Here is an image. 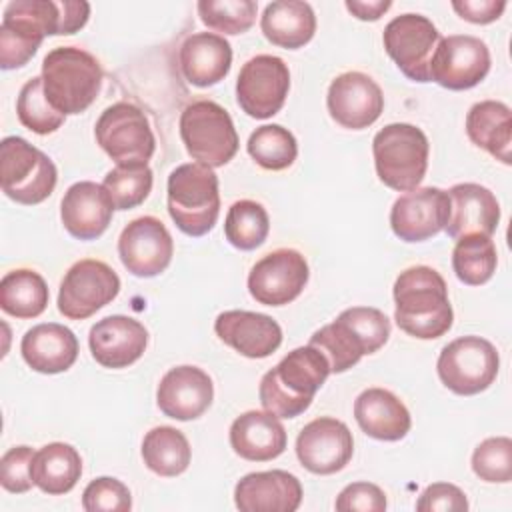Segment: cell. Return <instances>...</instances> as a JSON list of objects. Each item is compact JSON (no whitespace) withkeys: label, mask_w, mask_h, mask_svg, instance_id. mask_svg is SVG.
I'll return each mask as SVG.
<instances>
[{"label":"cell","mask_w":512,"mask_h":512,"mask_svg":"<svg viewBox=\"0 0 512 512\" xmlns=\"http://www.w3.org/2000/svg\"><path fill=\"white\" fill-rule=\"evenodd\" d=\"M394 320L420 340H434L452 328L454 312L444 278L430 266H412L394 282Z\"/></svg>","instance_id":"cell-1"},{"label":"cell","mask_w":512,"mask_h":512,"mask_svg":"<svg viewBox=\"0 0 512 512\" xmlns=\"http://www.w3.org/2000/svg\"><path fill=\"white\" fill-rule=\"evenodd\" d=\"M328 374L330 364L318 348L310 344L294 348L262 376L260 404L278 418H296L310 408Z\"/></svg>","instance_id":"cell-2"},{"label":"cell","mask_w":512,"mask_h":512,"mask_svg":"<svg viewBox=\"0 0 512 512\" xmlns=\"http://www.w3.org/2000/svg\"><path fill=\"white\" fill-rule=\"evenodd\" d=\"M390 336L388 316L372 306H352L338 314V318L310 336V346L318 348L330 372L340 374L360 362L364 354L380 350Z\"/></svg>","instance_id":"cell-3"},{"label":"cell","mask_w":512,"mask_h":512,"mask_svg":"<svg viewBox=\"0 0 512 512\" xmlns=\"http://www.w3.org/2000/svg\"><path fill=\"white\" fill-rule=\"evenodd\" d=\"M42 82L46 98L58 112L80 114L100 94L102 68L90 52L58 46L42 60Z\"/></svg>","instance_id":"cell-4"},{"label":"cell","mask_w":512,"mask_h":512,"mask_svg":"<svg viewBox=\"0 0 512 512\" xmlns=\"http://www.w3.org/2000/svg\"><path fill=\"white\" fill-rule=\"evenodd\" d=\"M168 214L180 232L198 238L208 234L220 214L218 176L212 168L188 162L176 166L166 184Z\"/></svg>","instance_id":"cell-5"},{"label":"cell","mask_w":512,"mask_h":512,"mask_svg":"<svg viewBox=\"0 0 512 512\" xmlns=\"http://www.w3.org/2000/svg\"><path fill=\"white\" fill-rule=\"evenodd\" d=\"M428 138L406 122L384 126L372 140L376 174L382 184L398 192H410L420 186L428 170Z\"/></svg>","instance_id":"cell-6"},{"label":"cell","mask_w":512,"mask_h":512,"mask_svg":"<svg viewBox=\"0 0 512 512\" xmlns=\"http://www.w3.org/2000/svg\"><path fill=\"white\" fill-rule=\"evenodd\" d=\"M180 138L186 152L208 168L228 164L238 152V134L226 108L196 100L180 114Z\"/></svg>","instance_id":"cell-7"},{"label":"cell","mask_w":512,"mask_h":512,"mask_svg":"<svg viewBox=\"0 0 512 512\" xmlns=\"http://www.w3.org/2000/svg\"><path fill=\"white\" fill-rule=\"evenodd\" d=\"M2 192L24 206L44 202L56 188L54 162L20 136H6L0 144Z\"/></svg>","instance_id":"cell-8"},{"label":"cell","mask_w":512,"mask_h":512,"mask_svg":"<svg viewBox=\"0 0 512 512\" xmlns=\"http://www.w3.org/2000/svg\"><path fill=\"white\" fill-rule=\"evenodd\" d=\"M436 368L448 390L460 396H474L496 380L500 356L492 342L470 334L448 342L438 356Z\"/></svg>","instance_id":"cell-9"},{"label":"cell","mask_w":512,"mask_h":512,"mask_svg":"<svg viewBox=\"0 0 512 512\" xmlns=\"http://www.w3.org/2000/svg\"><path fill=\"white\" fill-rule=\"evenodd\" d=\"M94 136L98 146L116 164H148L156 148L146 114L132 102H116L108 106L96 120Z\"/></svg>","instance_id":"cell-10"},{"label":"cell","mask_w":512,"mask_h":512,"mask_svg":"<svg viewBox=\"0 0 512 512\" xmlns=\"http://www.w3.org/2000/svg\"><path fill=\"white\" fill-rule=\"evenodd\" d=\"M118 292L120 278L106 262L94 258L78 260L60 282L58 310L70 320H84L112 302Z\"/></svg>","instance_id":"cell-11"},{"label":"cell","mask_w":512,"mask_h":512,"mask_svg":"<svg viewBox=\"0 0 512 512\" xmlns=\"http://www.w3.org/2000/svg\"><path fill=\"white\" fill-rule=\"evenodd\" d=\"M440 38L432 20L412 12L392 18L382 34L386 54L414 82H430L428 68Z\"/></svg>","instance_id":"cell-12"},{"label":"cell","mask_w":512,"mask_h":512,"mask_svg":"<svg viewBox=\"0 0 512 512\" xmlns=\"http://www.w3.org/2000/svg\"><path fill=\"white\" fill-rule=\"evenodd\" d=\"M290 90V72L282 58L258 54L250 58L236 80L238 106L256 120L280 112Z\"/></svg>","instance_id":"cell-13"},{"label":"cell","mask_w":512,"mask_h":512,"mask_svg":"<svg viewBox=\"0 0 512 512\" xmlns=\"http://www.w3.org/2000/svg\"><path fill=\"white\" fill-rule=\"evenodd\" d=\"M490 72V50L484 40L470 34L440 38L428 68L430 80L448 90H468Z\"/></svg>","instance_id":"cell-14"},{"label":"cell","mask_w":512,"mask_h":512,"mask_svg":"<svg viewBox=\"0 0 512 512\" xmlns=\"http://www.w3.org/2000/svg\"><path fill=\"white\" fill-rule=\"evenodd\" d=\"M308 276V262L298 250L278 248L252 266L248 292L258 304L284 306L302 294Z\"/></svg>","instance_id":"cell-15"},{"label":"cell","mask_w":512,"mask_h":512,"mask_svg":"<svg viewBox=\"0 0 512 512\" xmlns=\"http://www.w3.org/2000/svg\"><path fill=\"white\" fill-rule=\"evenodd\" d=\"M174 254V240L156 216H140L128 222L118 238V256L124 268L138 278L162 274Z\"/></svg>","instance_id":"cell-16"},{"label":"cell","mask_w":512,"mask_h":512,"mask_svg":"<svg viewBox=\"0 0 512 512\" xmlns=\"http://www.w3.org/2000/svg\"><path fill=\"white\" fill-rule=\"evenodd\" d=\"M354 440L350 428L332 416H320L308 422L296 438V456L300 464L320 476L340 472L352 458Z\"/></svg>","instance_id":"cell-17"},{"label":"cell","mask_w":512,"mask_h":512,"mask_svg":"<svg viewBox=\"0 0 512 512\" xmlns=\"http://www.w3.org/2000/svg\"><path fill=\"white\" fill-rule=\"evenodd\" d=\"M450 212L446 190L414 188L392 204L390 228L404 242H424L444 230Z\"/></svg>","instance_id":"cell-18"},{"label":"cell","mask_w":512,"mask_h":512,"mask_svg":"<svg viewBox=\"0 0 512 512\" xmlns=\"http://www.w3.org/2000/svg\"><path fill=\"white\" fill-rule=\"evenodd\" d=\"M326 106L336 124L350 130L372 126L384 110L380 86L364 72H344L330 82Z\"/></svg>","instance_id":"cell-19"},{"label":"cell","mask_w":512,"mask_h":512,"mask_svg":"<svg viewBox=\"0 0 512 512\" xmlns=\"http://www.w3.org/2000/svg\"><path fill=\"white\" fill-rule=\"evenodd\" d=\"M212 378L198 366L170 368L156 390V404L168 418L188 422L200 418L212 404Z\"/></svg>","instance_id":"cell-20"},{"label":"cell","mask_w":512,"mask_h":512,"mask_svg":"<svg viewBox=\"0 0 512 512\" xmlns=\"http://www.w3.org/2000/svg\"><path fill=\"white\" fill-rule=\"evenodd\" d=\"M148 330L130 316L112 314L98 320L88 334L92 358L104 368H126L146 350Z\"/></svg>","instance_id":"cell-21"},{"label":"cell","mask_w":512,"mask_h":512,"mask_svg":"<svg viewBox=\"0 0 512 512\" xmlns=\"http://www.w3.org/2000/svg\"><path fill=\"white\" fill-rule=\"evenodd\" d=\"M216 336L246 358H266L282 344L280 324L260 312L226 310L214 322Z\"/></svg>","instance_id":"cell-22"},{"label":"cell","mask_w":512,"mask_h":512,"mask_svg":"<svg viewBox=\"0 0 512 512\" xmlns=\"http://www.w3.org/2000/svg\"><path fill=\"white\" fill-rule=\"evenodd\" d=\"M114 210L106 188L90 180L72 184L60 202L62 224L78 240H96L102 236L112 222Z\"/></svg>","instance_id":"cell-23"},{"label":"cell","mask_w":512,"mask_h":512,"mask_svg":"<svg viewBox=\"0 0 512 512\" xmlns=\"http://www.w3.org/2000/svg\"><path fill=\"white\" fill-rule=\"evenodd\" d=\"M300 502L302 484L286 470L250 472L234 488V504L242 512H294Z\"/></svg>","instance_id":"cell-24"},{"label":"cell","mask_w":512,"mask_h":512,"mask_svg":"<svg viewBox=\"0 0 512 512\" xmlns=\"http://www.w3.org/2000/svg\"><path fill=\"white\" fill-rule=\"evenodd\" d=\"M450 212L444 226L446 234L454 240L480 234L492 236L500 222V204L496 196L480 184L462 182L448 190Z\"/></svg>","instance_id":"cell-25"},{"label":"cell","mask_w":512,"mask_h":512,"mask_svg":"<svg viewBox=\"0 0 512 512\" xmlns=\"http://www.w3.org/2000/svg\"><path fill=\"white\" fill-rule=\"evenodd\" d=\"M46 30L38 16L36 0H14L4 8L0 24V68L14 70L36 54Z\"/></svg>","instance_id":"cell-26"},{"label":"cell","mask_w":512,"mask_h":512,"mask_svg":"<svg viewBox=\"0 0 512 512\" xmlns=\"http://www.w3.org/2000/svg\"><path fill=\"white\" fill-rule=\"evenodd\" d=\"M182 76L198 88H208L224 80L232 66L230 42L214 32L190 34L178 52Z\"/></svg>","instance_id":"cell-27"},{"label":"cell","mask_w":512,"mask_h":512,"mask_svg":"<svg viewBox=\"0 0 512 512\" xmlns=\"http://www.w3.org/2000/svg\"><path fill=\"white\" fill-rule=\"evenodd\" d=\"M24 362L40 374L66 372L78 358V340L70 328L56 322L32 326L20 342Z\"/></svg>","instance_id":"cell-28"},{"label":"cell","mask_w":512,"mask_h":512,"mask_svg":"<svg viewBox=\"0 0 512 512\" xmlns=\"http://www.w3.org/2000/svg\"><path fill=\"white\" fill-rule=\"evenodd\" d=\"M354 418L364 434L384 442L402 440L412 426L404 402L384 388H366L354 400Z\"/></svg>","instance_id":"cell-29"},{"label":"cell","mask_w":512,"mask_h":512,"mask_svg":"<svg viewBox=\"0 0 512 512\" xmlns=\"http://www.w3.org/2000/svg\"><path fill=\"white\" fill-rule=\"evenodd\" d=\"M230 446L244 460L268 462L286 450V430L278 416L248 410L232 422Z\"/></svg>","instance_id":"cell-30"},{"label":"cell","mask_w":512,"mask_h":512,"mask_svg":"<svg viewBox=\"0 0 512 512\" xmlns=\"http://www.w3.org/2000/svg\"><path fill=\"white\" fill-rule=\"evenodd\" d=\"M260 28L266 40L274 46L296 50L312 40L316 32V16L308 2L276 0L264 8Z\"/></svg>","instance_id":"cell-31"},{"label":"cell","mask_w":512,"mask_h":512,"mask_svg":"<svg viewBox=\"0 0 512 512\" xmlns=\"http://www.w3.org/2000/svg\"><path fill=\"white\" fill-rule=\"evenodd\" d=\"M466 134L478 148L502 164H510L512 146V114L504 102L482 100L466 114Z\"/></svg>","instance_id":"cell-32"},{"label":"cell","mask_w":512,"mask_h":512,"mask_svg":"<svg viewBox=\"0 0 512 512\" xmlns=\"http://www.w3.org/2000/svg\"><path fill=\"white\" fill-rule=\"evenodd\" d=\"M82 474L78 450L64 442L42 446L32 460V480L42 492L58 496L70 492Z\"/></svg>","instance_id":"cell-33"},{"label":"cell","mask_w":512,"mask_h":512,"mask_svg":"<svg viewBox=\"0 0 512 512\" xmlns=\"http://www.w3.org/2000/svg\"><path fill=\"white\" fill-rule=\"evenodd\" d=\"M46 280L30 268H16L0 280V308L14 318H36L48 306Z\"/></svg>","instance_id":"cell-34"},{"label":"cell","mask_w":512,"mask_h":512,"mask_svg":"<svg viewBox=\"0 0 512 512\" xmlns=\"http://www.w3.org/2000/svg\"><path fill=\"white\" fill-rule=\"evenodd\" d=\"M142 458L148 470L158 476L182 474L192 458L188 438L172 426H156L142 440Z\"/></svg>","instance_id":"cell-35"},{"label":"cell","mask_w":512,"mask_h":512,"mask_svg":"<svg viewBox=\"0 0 512 512\" xmlns=\"http://www.w3.org/2000/svg\"><path fill=\"white\" fill-rule=\"evenodd\" d=\"M498 252L490 236L470 234L456 240L452 250V268L460 282L468 286L486 284L496 272Z\"/></svg>","instance_id":"cell-36"},{"label":"cell","mask_w":512,"mask_h":512,"mask_svg":"<svg viewBox=\"0 0 512 512\" xmlns=\"http://www.w3.org/2000/svg\"><path fill=\"white\" fill-rule=\"evenodd\" d=\"M270 232V218L262 204L254 200H238L228 208L224 220V236L238 250H254L264 244Z\"/></svg>","instance_id":"cell-37"},{"label":"cell","mask_w":512,"mask_h":512,"mask_svg":"<svg viewBox=\"0 0 512 512\" xmlns=\"http://www.w3.org/2000/svg\"><path fill=\"white\" fill-rule=\"evenodd\" d=\"M252 160L264 170H284L298 156V142L294 134L280 124H264L256 128L246 144Z\"/></svg>","instance_id":"cell-38"},{"label":"cell","mask_w":512,"mask_h":512,"mask_svg":"<svg viewBox=\"0 0 512 512\" xmlns=\"http://www.w3.org/2000/svg\"><path fill=\"white\" fill-rule=\"evenodd\" d=\"M152 170L144 162L132 164H118L106 176L102 186L106 188L108 196L116 210H130L142 204L150 190H152Z\"/></svg>","instance_id":"cell-39"},{"label":"cell","mask_w":512,"mask_h":512,"mask_svg":"<svg viewBox=\"0 0 512 512\" xmlns=\"http://www.w3.org/2000/svg\"><path fill=\"white\" fill-rule=\"evenodd\" d=\"M16 114L24 128L34 134H52L64 124V114L58 112L44 94L42 76L30 78L18 94Z\"/></svg>","instance_id":"cell-40"},{"label":"cell","mask_w":512,"mask_h":512,"mask_svg":"<svg viewBox=\"0 0 512 512\" xmlns=\"http://www.w3.org/2000/svg\"><path fill=\"white\" fill-rule=\"evenodd\" d=\"M200 20L224 34H242L256 22L258 4L254 0H200L198 2Z\"/></svg>","instance_id":"cell-41"},{"label":"cell","mask_w":512,"mask_h":512,"mask_svg":"<svg viewBox=\"0 0 512 512\" xmlns=\"http://www.w3.org/2000/svg\"><path fill=\"white\" fill-rule=\"evenodd\" d=\"M472 470L484 482H510L512 440L508 436H494L482 440L472 452Z\"/></svg>","instance_id":"cell-42"},{"label":"cell","mask_w":512,"mask_h":512,"mask_svg":"<svg viewBox=\"0 0 512 512\" xmlns=\"http://www.w3.org/2000/svg\"><path fill=\"white\" fill-rule=\"evenodd\" d=\"M82 508L86 512H128L132 496L124 482L110 476L92 480L82 494Z\"/></svg>","instance_id":"cell-43"},{"label":"cell","mask_w":512,"mask_h":512,"mask_svg":"<svg viewBox=\"0 0 512 512\" xmlns=\"http://www.w3.org/2000/svg\"><path fill=\"white\" fill-rule=\"evenodd\" d=\"M34 450L30 446H14L4 452L0 460V484L12 494H24L34 486L32 460Z\"/></svg>","instance_id":"cell-44"},{"label":"cell","mask_w":512,"mask_h":512,"mask_svg":"<svg viewBox=\"0 0 512 512\" xmlns=\"http://www.w3.org/2000/svg\"><path fill=\"white\" fill-rule=\"evenodd\" d=\"M338 512L362 510V512H382L386 510V494L370 482H352L336 498Z\"/></svg>","instance_id":"cell-45"},{"label":"cell","mask_w":512,"mask_h":512,"mask_svg":"<svg viewBox=\"0 0 512 512\" xmlns=\"http://www.w3.org/2000/svg\"><path fill=\"white\" fill-rule=\"evenodd\" d=\"M418 512H466L468 500L466 494L448 482H436L430 484L416 502Z\"/></svg>","instance_id":"cell-46"},{"label":"cell","mask_w":512,"mask_h":512,"mask_svg":"<svg viewBox=\"0 0 512 512\" xmlns=\"http://www.w3.org/2000/svg\"><path fill=\"white\" fill-rule=\"evenodd\" d=\"M454 12L472 24H490L498 20L506 8L504 0H454Z\"/></svg>","instance_id":"cell-47"},{"label":"cell","mask_w":512,"mask_h":512,"mask_svg":"<svg viewBox=\"0 0 512 512\" xmlns=\"http://www.w3.org/2000/svg\"><path fill=\"white\" fill-rule=\"evenodd\" d=\"M392 2L390 0H346V10L352 12L358 20H378L390 10Z\"/></svg>","instance_id":"cell-48"}]
</instances>
